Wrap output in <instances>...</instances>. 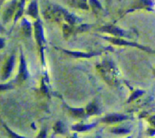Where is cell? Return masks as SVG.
<instances>
[{
    "instance_id": "cell-1",
    "label": "cell",
    "mask_w": 155,
    "mask_h": 138,
    "mask_svg": "<svg viewBox=\"0 0 155 138\" xmlns=\"http://www.w3.org/2000/svg\"><path fill=\"white\" fill-rule=\"evenodd\" d=\"M97 69L103 79L109 85H118L120 83V73L111 59H104L97 66Z\"/></svg>"
},
{
    "instance_id": "cell-2",
    "label": "cell",
    "mask_w": 155,
    "mask_h": 138,
    "mask_svg": "<svg viewBox=\"0 0 155 138\" xmlns=\"http://www.w3.org/2000/svg\"><path fill=\"white\" fill-rule=\"evenodd\" d=\"M33 34H34V38L37 42V47H38L39 52H40V57H41V62L43 66L46 65L45 63V56H44V50L46 47V40L45 35H44V30L43 27V24L40 18L36 19L33 25Z\"/></svg>"
},
{
    "instance_id": "cell-3",
    "label": "cell",
    "mask_w": 155,
    "mask_h": 138,
    "mask_svg": "<svg viewBox=\"0 0 155 138\" xmlns=\"http://www.w3.org/2000/svg\"><path fill=\"white\" fill-rule=\"evenodd\" d=\"M42 12L46 19L54 22H62L65 19L68 11L56 4L47 3L43 9Z\"/></svg>"
},
{
    "instance_id": "cell-4",
    "label": "cell",
    "mask_w": 155,
    "mask_h": 138,
    "mask_svg": "<svg viewBox=\"0 0 155 138\" xmlns=\"http://www.w3.org/2000/svg\"><path fill=\"white\" fill-rule=\"evenodd\" d=\"M97 31L101 33H106L109 34L112 37H123V38L131 39L132 36V33L129 31H126V30L120 28L116 25H113V24H107V25H103L101 28H97Z\"/></svg>"
},
{
    "instance_id": "cell-5",
    "label": "cell",
    "mask_w": 155,
    "mask_h": 138,
    "mask_svg": "<svg viewBox=\"0 0 155 138\" xmlns=\"http://www.w3.org/2000/svg\"><path fill=\"white\" fill-rule=\"evenodd\" d=\"M101 38L107 40L110 43H113V45L116 46H120V47H136V48L141 49V50H145V51H150L148 48L144 47L142 45L138 44L135 42H131L129 40H127L126 38L123 37H112V36H100Z\"/></svg>"
},
{
    "instance_id": "cell-6",
    "label": "cell",
    "mask_w": 155,
    "mask_h": 138,
    "mask_svg": "<svg viewBox=\"0 0 155 138\" xmlns=\"http://www.w3.org/2000/svg\"><path fill=\"white\" fill-rule=\"evenodd\" d=\"M29 72L28 70V66H27L26 60H25V55H24L23 50H20V57H19V66L18 71L16 76L15 82L18 85H21L23 82H25L29 77Z\"/></svg>"
},
{
    "instance_id": "cell-7",
    "label": "cell",
    "mask_w": 155,
    "mask_h": 138,
    "mask_svg": "<svg viewBox=\"0 0 155 138\" xmlns=\"http://www.w3.org/2000/svg\"><path fill=\"white\" fill-rule=\"evenodd\" d=\"M58 50H62L63 53H66L69 57L72 58H78V59H89V58H92L94 57L100 56L103 53V51L101 50H96V51L90 52H83V51H75V50H67V49H62L60 47H56Z\"/></svg>"
},
{
    "instance_id": "cell-8",
    "label": "cell",
    "mask_w": 155,
    "mask_h": 138,
    "mask_svg": "<svg viewBox=\"0 0 155 138\" xmlns=\"http://www.w3.org/2000/svg\"><path fill=\"white\" fill-rule=\"evenodd\" d=\"M16 56L15 54H12L4 64L1 73V80L6 81L11 77L12 74L13 70H14L15 65Z\"/></svg>"
},
{
    "instance_id": "cell-9",
    "label": "cell",
    "mask_w": 155,
    "mask_h": 138,
    "mask_svg": "<svg viewBox=\"0 0 155 138\" xmlns=\"http://www.w3.org/2000/svg\"><path fill=\"white\" fill-rule=\"evenodd\" d=\"M18 0H12V2L6 6L2 13V21L5 24L8 23L12 18H14L17 9Z\"/></svg>"
},
{
    "instance_id": "cell-10",
    "label": "cell",
    "mask_w": 155,
    "mask_h": 138,
    "mask_svg": "<svg viewBox=\"0 0 155 138\" xmlns=\"http://www.w3.org/2000/svg\"><path fill=\"white\" fill-rule=\"evenodd\" d=\"M153 6V2H152L151 0H136L134 2L133 5L126 11L124 15L128 14V13L132 12H135V10L138 9H147V10H151L152 7Z\"/></svg>"
},
{
    "instance_id": "cell-11",
    "label": "cell",
    "mask_w": 155,
    "mask_h": 138,
    "mask_svg": "<svg viewBox=\"0 0 155 138\" xmlns=\"http://www.w3.org/2000/svg\"><path fill=\"white\" fill-rule=\"evenodd\" d=\"M129 117L126 116L125 115H122V114H110L107 115V116L104 117L101 121L104 123H108V124H113V123H117L120 122V121H125L127 120Z\"/></svg>"
},
{
    "instance_id": "cell-12",
    "label": "cell",
    "mask_w": 155,
    "mask_h": 138,
    "mask_svg": "<svg viewBox=\"0 0 155 138\" xmlns=\"http://www.w3.org/2000/svg\"><path fill=\"white\" fill-rule=\"evenodd\" d=\"M26 14L35 20L39 19V8L37 0H32L30 2L28 9H27Z\"/></svg>"
},
{
    "instance_id": "cell-13",
    "label": "cell",
    "mask_w": 155,
    "mask_h": 138,
    "mask_svg": "<svg viewBox=\"0 0 155 138\" xmlns=\"http://www.w3.org/2000/svg\"><path fill=\"white\" fill-rule=\"evenodd\" d=\"M25 2H26V0H19L18 1L17 9H16L15 14L14 18H13V26L17 23L18 21L23 16L24 12H25Z\"/></svg>"
},
{
    "instance_id": "cell-14",
    "label": "cell",
    "mask_w": 155,
    "mask_h": 138,
    "mask_svg": "<svg viewBox=\"0 0 155 138\" xmlns=\"http://www.w3.org/2000/svg\"><path fill=\"white\" fill-rule=\"evenodd\" d=\"M21 31L25 37H31L33 34V26L26 18L21 21Z\"/></svg>"
},
{
    "instance_id": "cell-15",
    "label": "cell",
    "mask_w": 155,
    "mask_h": 138,
    "mask_svg": "<svg viewBox=\"0 0 155 138\" xmlns=\"http://www.w3.org/2000/svg\"><path fill=\"white\" fill-rule=\"evenodd\" d=\"M41 91L44 95H47L50 98V82H49L48 76L45 74L43 76L41 79Z\"/></svg>"
},
{
    "instance_id": "cell-16",
    "label": "cell",
    "mask_w": 155,
    "mask_h": 138,
    "mask_svg": "<svg viewBox=\"0 0 155 138\" xmlns=\"http://www.w3.org/2000/svg\"><path fill=\"white\" fill-rule=\"evenodd\" d=\"M85 112L87 115H93L100 113L99 105L95 102H92L85 108Z\"/></svg>"
},
{
    "instance_id": "cell-17",
    "label": "cell",
    "mask_w": 155,
    "mask_h": 138,
    "mask_svg": "<svg viewBox=\"0 0 155 138\" xmlns=\"http://www.w3.org/2000/svg\"><path fill=\"white\" fill-rule=\"evenodd\" d=\"M67 109H68L69 113L74 118H84L86 115L85 109H74V108H70L67 106Z\"/></svg>"
},
{
    "instance_id": "cell-18",
    "label": "cell",
    "mask_w": 155,
    "mask_h": 138,
    "mask_svg": "<svg viewBox=\"0 0 155 138\" xmlns=\"http://www.w3.org/2000/svg\"><path fill=\"white\" fill-rule=\"evenodd\" d=\"M96 126V124H78L76 125L72 126V130H75L78 132H83L87 131V130H91L93 127Z\"/></svg>"
},
{
    "instance_id": "cell-19",
    "label": "cell",
    "mask_w": 155,
    "mask_h": 138,
    "mask_svg": "<svg viewBox=\"0 0 155 138\" xmlns=\"http://www.w3.org/2000/svg\"><path fill=\"white\" fill-rule=\"evenodd\" d=\"M88 5L95 14H97L100 11L103 9L102 5L98 0H88Z\"/></svg>"
},
{
    "instance_id": "cell-20",
    "label": "cell",
    "mask_w": 155,
    "mask_h": 138,
    "mask_svg": "<svg viewBox=\"0 0 155 138\" xmlns=\"http://www.w3.org/2000/svg\"><path fill=\"white\" fill-rule=\"evenodd\" d=\"M72 3L73 5L78 7V8L81 9L88 10L89 8H90L88 3L87 2V0H74Z\"/></svg>"
},
{
    "instance_id": "cell-21",
    "label": "cell",
    "mask_w": 155,
    "mask_h": 138,
    "mask_svg": "<svg viewBox=\"0 0 155 138\" xmlns=\"http://www.w3.org/2000/svg\"><path fill=\"white\" fill-rule=\"evenodd\" d=\"M91 28V25H87V24H81V25H78L77 26L75 25L74 27V34H80V33L86 32L89 31Z\"/></svg>"
},
{
    "instance_id": "cell-22",
    "label": "cell",
    "mask_w": 155,
    "mask_h": 138,
    "mask_svg": "<svg viewBox=\"0 0 155 138\" xmlns=\"http://www.w3.org/2000/svg\"><path fill=\"white\" fill-rule=\"evenodd\" d=\"M53 130L57 133H65L66 132V126L62 121H57L53 126Z\"/></svg>"
},
{
    "instance_id": "cell-23",
    "label": "cell",
    "mask_w": 155,
    "mask_h": 138,
    "mask_svg": "<svg viewBox=\"0 0 155 138\" xmlns=\"http://www.w3.org/2000/svg\"><path fill=\"white\" fill-rule=\"evenodd\" d=\"M110 131L113 133H116V134H126L130 132V130L129 128H125V127H114V128H112Z\"/></svg>"
},
{
    "instance_id": "cell-24",
    "label": "cell",
    "mask_w": 155,
    "mask_h": 138,
    "mask_svg": "<svg viewBox=\"0 0 155 138\" xmlns=\"http://www.w3.org/2000/svg\"><path fill=\"white\" fill-rule=\"evenodd\" d=\"M3 127H4V128L5 129V130L7 131V133H8V136H9L10 138H27V137H25V136H20V135H18V134H17L16 133H15V132L12 131V130L11 129H10L9 127H8L5 124H3Z\"/></svg>"
},
{
    "instance_id": "cell-25",
    "label": "cell",
    "mask_w": 155,
    "mask_h": 138,
    "mask_svg": "<svg viewBox=\"0 0 155 138\" xmlns=\"http://www.w3.org/2000/svg\"><path fill=\"white\" fill-rule=\"evenodd\" d=\"M14 88V84L12 82H7V83H0V92L4 91H8V90Z\"/></svg>"
},
{
    "instance_id": "cell-26",
    "label": "cell",
    "mask_w": 155,
    "mask_h": 138,
    "mask_svg": "<svg viewBox=\"0 0 155 138\" xmlns=\"http://www.w3.org/2000/svg\"><path fill=\"white\" fill-rule=\"evenodd\" d=\"M142 92L143 91H141L140 90H135V91H133V92H132V94L131 95V96L129 97V100H128V102H130L134 101L135 99H136L138 96H140V95L142 94Z\"/></svg>"
},
{
    "instance_id": "cell-27",
    "label": "cell",
    "mask_w": 155,
    "mask_h": 138,
    "mask_svg": "<svg viewBox=\"0 0 155 138\" xmlns=\"http://www.w3.org/2000/svg\"><path fill=\"white\" fill-rule=\"evenodd\" d=\"M46 137H47V131H46L45 129L41 130L37 136V138H46Z\"/></svg>"
},
{
    "instance_id": "cell-28",
    "label": "cell",
    "mask_w": 155,
    "mask_h": 138,
    "mask_svg": "<svg viewBox=\"0 0 155 138\" xmlns=\"http://www.w3.org/2000/svg\"><path fill=\"white\" fill-rule=\"evenodd\" d=\"M5 45V40L3 37H0V50L4 48Z\"/></svg>"
},
{
    "instance_id": "cell-29",
    "label": "cell",
    "mask_w": 155,
    "mask_h": 138,
    "mask_svg": "<svg viewBox=\"0 0 155 138\" xmlns=\"http://www.w3.org/2000/svg\"><path fill=\"white\" fill-rule=\"evenodd\" d=\"M4 31H5V28H4L3 26L0 24V33H3Z\"/></svg>"
},
{
    "instance_id": "cell-30",
    "label": "cell",
    "mask_w": 155,
    "mask_h": 138,
    "mask_svg": "<svg viewBox=\"0 0 155 138\" xmlns=\"http://www.w3.org/2000/svg\"><path fill=\"white\" fill-rule=\"evenodd\" d=\"M5 1H6V0H0V6H1Z\"/></svg>"
},
{
    "instance_id": "cell-31",
    "label": "cell",
    "mask_w": 155,
    "mask_h": 138,
    "mask_svg": "<svg viewBox=\"0 0 155 138\" xmlns=\"http://www.w3.org/2000/svg\"><path fill=\"white\" fill-rule=\"evenodd\" d=\"M69 138H78V136L76 134H74L72 136H71V137H69Z\"/></svg>"
},
{
    "instance_id": "cell-32",
    "label": "cell",
    "mask_w": 155,
    "mask_h": 138,
    "mask_svg": "<svg viewBox=\"0 0 155 138\" xmlns=\"http://www.w3.org/2000/svg\"><path fill=\"white\" fill-rule=\"evenodd\" d=\"M110 1H111V0H106V2H107V5H110Z\"/></svg>"
},
{
    "instance_id": "cell-33",
    "label": "cell",
    "mask_w": 155,
    "mask_h": 138,
    "mask_svg": "<svg viewBox=\"0 0 155 138\" xmlns=\"http://www.w3.org/2000/svg\"><path fill=\"white\" fill-rule=\"evenodd\" d=\"M126 138H131V136H128V137H126Z\"/></svg>"
}]
</instances>
